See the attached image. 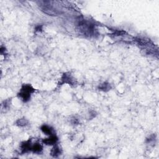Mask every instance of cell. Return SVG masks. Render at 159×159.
Masks as SVG:
<instances>
[{"label":"cell","instance_id":"3957f363","mask_svg":"<svg viewBox=\"0 0 159 159\" xmlns=\"http://www.w3.org/2000/svg\"><path fill=\"white\" fill-rule=\"evenodd\" d=\"M36 90L30 84H24L18 93V96L24 103H28L30 101L31 95L35 92Z\"/></svg>","mask_w":159,"mask_h":159},{"label":"cell","instance_id":"30bf717a","mask_svg":"<svg viewBox=\"0 0 159 159\" xmlns=\"http://www.w3.org/2000/svg\"><path fill=\"white\" fill-rule=\"evenodd\" d=\"M111 86L110 85V83L107 81H105L101 83V84L98 86V90L104 92H107L111 90Z\"/></svg>","mask_w":159,"mask_h":159},{"label":"cell","instance_id":"8fae6325","mask_svg":"<svg viewBox=\"0 0 159 159\" xmlns=\"http://www.w3.org/2000/svg\"><path fill=\"white\" fill-rule=\"evenodd\" d=\"M28 124H29V121L24 118L18 119L17 121H16V125H17V126L21 127V128H24V127L27 126Z\"/></svg>","mask_w":159,"mask_h":159},{"label":"cell","instance_id":"5b68a950","mask_svg":"<svg viewBox=\"0 0 159 159\" xmlns=\"http://www.w3.org/2000/svg\"><path fill=\"white\" fill-rule=\"evenodd\" d=\"M32 146V140L31 139L22 142L20 145L21 153L24 154H27V153L31 152Z\"/></svg>","mask_w":159,"mask_h":159},{"label":"cell","instance_id":"7c38bea8","mask_svg":"<svg viewBox=\"0 0 159 159\" xmlns=\"http://www.w3.org/2000/svg\"><path fill=\"white\" fill-rule=\"evenodd\" d=\"M11 103V99H7L4 100L3 103V106L4 109H8L10 107Z\"/></svg>","mask_w":159,"mask_h":159},{"label":"cell","instance_id":"5bb4252c","mask_svg":"<svg viewBox=\"0 0 159 159\" xmlns=\"http://www.w3.org/2000/svg\"><path fill=\"white\" fill-rule=\"evenodd\" d=\"M0 52H1V55H4L6 54V48L3 46H1V50H0Z\"/></svg>","mask_w":159,"mask_h":159},{"label":"cell","instance_id":"9c48e42d","mask_svg":"<svg viewBox=\"0 0 159 159\" xmlns=\"http://www.w3.org/2000/svg\"><path fill=\"white\" fill-rule=\"evenodd\" d=\"M43 150V145L39 143H35L32 145L31 152H32L34 154H40Z\"/></svg>","mask_w":159,"mask_h":159},{"label":"cell","instance_id":"52a82bcc","mask_svg":"<svg viewBox=\"0 0 159 159\" xmlns=\"http://www.w3.org/2000/svg\"><path fill=\"white\" fill-rule=\"evenodd\" d=\"M40 130L44 134L49 136L55 134V131L54 128L47 124H43V125H41Z\"/></svg>","mask_w":159,"mask_h":159},{"label":"cell","instance_id":"ba28073f","mask_svg":"<svg viewBox=\"0 0 159 159\" xmlns=\"http://www.w3.org/2000/svg\"><path fill=\"white\" fill-rule=\"evenodd\" d=\"M62 150L57 144L54 146L51 151V155L53 157H58V156H60L62 154Z\"/></svg>","mask_w":159,"mask_h":159},{"label":"cell","instance_id":"4fadbf2b","mask_svg":"<svg viewBox=\"0 0 159 159\" xmlns=\"http://www.w3.org/2000/svg\"><path fill=\"white\" fill-rule=\"evenodd\" d=\"M155 140V136L154 134H152L151 136H150L146 139V143L148 144H150L152 143H154Z\"/></svg>","mask_w":159,"mask_h":159},{"label":"cell","instance_id":"9a60e30c","mask_svg":"<svg viewBox=\"0 0 159 159\" xmlns=\"http://www.w3.org/2000/svg\"><path fill=\"white\" fill-rule=\"evenodd\" d=\"M42 30V26H37L36 28V31H40Z\"/></svg>","mask_w":159,"mask_h":159},{"label":"cell","instance_id":"8992f818","mask_svg":"<svg viewBox=\"0 0 159 159\" xmlns=\"http://www.w3.org/2000/svg\"><path fill=\"white\" fill-rule=\"evenodd\" d=\"M58 140V137L55 134H54L52 136H49L48 138L44 139L43 140V143L47 146H54L57 144Z\"/></svg>","mask_w":159,"mask_h":159},{"label":"cell","instance_id":"6da1fadb","mask_svg":"<svg viewBox=\"0 0 159 159\" xmlns=\"http://www.w3.org/2000/svg\"><path fill=\"white\" fill-rule=\"evenodd\" d=\"M54 1H40L39 7L41 11L44 14L51 16H57L61 14V10L57 5L54 4Z\"/></svg>","mask_w":159,"mask_h":159},{"label":"cell","instance_id":"7a4b0ae2","mask_svg":"<svg viewBox=\"0 0 159 159\" xmlns=\"http://www.w3.org/2000/svg\"><path fill=\"white\" fill-rule=\"evenodd\" d=\"M78 29L80 34L85 36L90 37L95 34V25L87 20H82L78 24Z\"/></svg>","mask_w":159,"mask_h":159},{"label":"cell","instance_id":"277c9868","mask_svg":"<svg viewBox=\"0 0 159 159\" xmlns=\"http://www.w3.org/2000/svg\"><path fill=\"white\" fill-rule=\"evenodd\" d=\"M69 84V85H76L77 81L74 78V77L70 73H65L62 75L60 80V84Z\"/></svg>","mask_w":159,"mask_h":159}]
</instances>
